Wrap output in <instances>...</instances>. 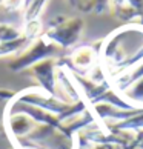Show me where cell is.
<instances>
[{
  "label": "cell",
  "mask_w": 143,
  "mask_h": 149,
  "mask_svg": "<svg viewBox=\"0 0 143 149\" xmlns=\"http://www.w3.org/2000/svg\"><path fill=\"white\" fill-rule=\"evenodd\" d=\"M69 60L74 72H85L91 71L97 65V52L91 46H80L73 51Z\"/></svg>",
  "instance_id": "5"
},
{
  "label": "cell",
  "mask_w": 143,
  "mask_h": 149,
  "mask_svg": "<svg viewBox=\"0 0 143 149\" xmlns=\"http://www.w3.org/2000/svg\"><path fill=\"white\" fill-rule=\"evenodd\" d=\"M32 42H29L25 36H22L17 40L13 42H2L0 43V57H6L15 52H22L25 48H28Z\"/></svg>",
  "instance_id": "6"
},
{
  "label": "cell",
  "mask_w": 143,
  "mask_h": 149,
  "mask_svg": "<svg viewBox=\"0 0 143 149\" xmlns=\"http://www.w3.org/2000/svg\"><path fill=\"white\" fill-rule=\"evenodd\" d=\"M31 2H32V0H25V5H26V6H28V5H29ZM26 6H25V8H26Z\"/></svg>",
  "instance_id": "13"
},
{
  "label": "cell",
  "mask_w": 143,
  "mask_h": 149,
  "mask_svg": "<svg viewBox=\"0 0 143 149\" xmlns=\"http://www.w3.org/2000/svg\"><path fill=\"white\" fill-rule=\"evenodd\" d=\"M48 3V0H32V2L25 8V14H23V22H29V20H36L40 19V14L43 13Z\"/></svg>",
  "instance_id": "7"
},
{
  "label": "cell",
  "mask_w": 143,
  "mask_h": 149,
  "mask_svg": "<svg viewBox=\"0 0 143 149\" xmlns=\"http://www.w3.org/2000/svg\"><path fill=\"white\" fill-rule=\"evenodd\" d=\"M2 6L8 11H20L25 9V0H2Z\"/></svg>",
  "instance_id": "10"
},
{
  "label": "cell",
  "mask_w": 143,
  "mask_h": 149,
  "mask_svg": "<svg viewBox=\"0 0 143 149\" xmlns=\"http://www.w3.org/2000/svg\"><path fill=\"white\" fill-rule=\"evenodd\" d=\"M37 126L38 125L31 117H28L26 114H22V112L9 114L8 118H6L8 132L13 135V139H15V141L26 139Z\"/></svg>",
  "instance_id": "4"
},
{
  "label": "cell",
  "mask_w": 143,
  "mask_h": 149,
  "mask_svg": "<svg viewBox=\"0 0 143 149\" xmlns=\"http://www.w3.org/2000/svg\"><path fill=\"white\" fill-rule=\"evenodd\" d=\"M31 75L37 80L38 86L43 92L52 97H57V83H56V72L57 66L54 58H46L31 66Z\"/></svg>",
  "instance_id": "3"
},
{
  "label": "cell",
  "mask_w": 143,
  "mask_h": 149,
  "mask_svg": "<svg viewBox=\"0 0 143 149\" xmlns=\"http://www.w3.org/2000/svg\"><path fill=\"white\" fill-rule=\"evenodd\" d=\"M23 36L22 29L15 28L14 25L11 23H5V22H0V43L2 42H13L17 40Z\"/></svg>",
  "instance_id": "8"
},
{
  "label": "cell",
  "mask_w": 143,
  "mask_h": 149,
  "mask_svg": "<svg viewBox=\"0 0 143 149\" xmlns=\"http://www.w3.org/2000/svg\"><path fill=\"white\" fill-rule=\"evenodd\" d=\"M42 29H43V26H42L40 19H36V20L25 22L22 32H23V36H25L26 38H28L29 42H34V40H37V38L40 37Z\"/></svg>",
  "instance_id": "9"
},
{
  "label": "cell",
  "mask_w": 143,
  "mask_h": 149,
  "mask_svg": "<svg viewBox=\"0 0 143 149\" xmlns=\"http://www.w3.org/2000/svg\"><path fill=\"white\" fill-rule=\"evenodd\" d=\"M68 2L73 5V6H79V3H80V0H68Z\"/></svg>",
  "instance_id": "12"
},
{
  "label": "cell",
  "mask_w": 143,
  "mask_h": 149,
  "mask_svg": "<svg viewBox=\"0 0 143 149\" xmlns=\"http://www.w3.org/2000/svg\"><path fill=\"white\" fill-rule=\"evenodd\" d=\"M83 20L80 17H59L51 22L43 37L59 48L74 46L83 32Z\"/></svg>",
  "instance_id": "1"
},
{
  "label": "cell",
  "mask_w": 143,
  "mask_h": 149,
  "mask_svg": "<svg viewBox=\"0 0 143 149\" xmlns=\"http://www.w3.org/2000/svg\"><path fill=\"white\" fill-rule=\"evenodd\" d=\"M59 52H60V48L42 36L32 42L28 48H25L20 56L9 65V68L15 71V72H20V71L29 69L31 66H34L42 60L54 58Z\"/></svg>",
  "instance_id": "2"
},
{
  "label": "cell",
  "mask_w": 143,
  "mask_h": 149,
  "mask_svg": "<svg viewBox=\"0 0 143 149\" xmlns=\"http://www.w3.org/2000/svg\"><path fill=\"white\" fill-rule=\"evenodd\" d=\"M88 149H123L120 145H115V143H94V145H89Z\"/></svg>",
  "instance_id": "11"
}]
</instances>
